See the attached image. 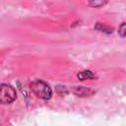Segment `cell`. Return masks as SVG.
I'll return each mask as SVG.
<instances>
[{
  "label": "cell",
  "mask_w": 126,
  "mask_h": 126,
  "mask_svg": "<svg viewBox=\"0 0 126 126\" xmlns=\"http://www.w3.org/2000/svg\"><path fill=\"white\" fill-rule=\"evenodd\" d=\"M105 2H106V0H89L90 5L93 6V7H100Z\"/></svg>",
  "instance_id": "cell-4"
},
{
  "label": "cell",
  "mask_w": 126,
  "mask_h": 126,
  "mask_svg": "<svg viewBox=\"0 0 126 126\" xmlns=\"http://www.w3.org/2000/svg\"><path fill=\"white\" fill-rule=\"evenodd\" d=\"M98 26H100V28L99 27H95V29L96 30H99V31H103V32H111V31H112V28H109V27H105V26H103V25H101V24H97Z\"/></svg>",
  "instance_id": "cell-5"
},
{
  "label": "cell",
  "mask_w": 126,
  "mask_h": 126,
  "mask_svg": "<svg viewBox=\"0 0 126 126\" xmlns=\"http://www.w3.org/2000/svg\"><path fill=\"white\" fill-rule=\"evenodd\" d=\"M118 33L120 34V36H121L122 38H124V37H125V34H126V32H125V23H122V24L120 25Z\"/></svg>",
  "instance_id": "cell-6"
},
{
  "label": "cell",
  "mask_w": 126,
  "mask_h": 126,
  "mask_svg": "<svg viewBox=\"0 0 126 126\" xmlns=\"http://www.w3.org/2000/svg\"><path fill=\"white\" fill-rule=\"evenodd\" d=\"M31 89L32 92L39 98L41 99H49L52 95V91L51 88L43 81L40 80H35L31 83Z\"/></svg>",
  "instance_id": "cell-1"
},
{
  "label": "cell",
  "mask_w": 126,
  "mask_h": 126,
  "mask_svg": "<svg viewBox=\"0 0 126 126\" xmlns=\"http://www.w3.org/2000/svg\"><path fill=\"white\" fill-rule=\"evenodd\" d=\"M17 94L15 89L8 84L0 85V103H11L16 99Z\"/></svg>",
  "instance_id": "cell-2"
},
{
  "label": "cell",
  "mask_w": 126,
  "mask_h": 126,
  "mask_svg": "<svg viewBox=\"0 0 126 126\" xmlns=\"http://www.w3.org/2000/svg\"><path fill=\"white\" fill-rule=\"evenodd\" d=\"M78 78L80 80H86V79H93L94 78V74L89 70H86V71H83L81 73L78 74Z\"/></svg>",
  "instance_id": "cell-3"
}]
</instances>
